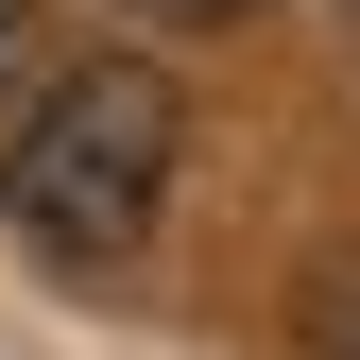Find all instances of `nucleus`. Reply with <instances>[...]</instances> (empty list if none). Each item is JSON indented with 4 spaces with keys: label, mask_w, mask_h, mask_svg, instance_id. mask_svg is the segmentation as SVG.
Wrapping results in <instances>:
<instances>
[{
    "label": "nucleus",
    "mask_w": 360,
    "mask_h": 360,
    "mask_svg": "<svg viewBox=\"0 0 360 360\" xmlns=\"http://www.w3.org/2000/svg\"><path fill=\"white\" fill-rule=\"evenodd\" d=\"M155 206H172V86L138 52L52 69L18 103V138H0V223L34 257H69V275H120L155 240Z\"/></svg>",
    "instance_id": "obj_1"
},
{
    "label": "nucleus",
    "mask_w": 360,
    "mask_h": 360,
    "mask_svg": "<svg viewBox=\"0 0 360 360\" xmlns=\"http://www.w3.org/2000/svg\"><path fill=\"white\" fill-rule=\"evenodd\" d=\"M18 52H34V0H0V86H18Z\"/></svg>",
    "instance_id": "obj_2"
},
{
    "label": "nucleus",
    "mask_w": 360,
    "mask_h": 360,
    "mask_svg": "<svg viewBox=\"0 0 360 360\" xmlns=\"http://www.w3.org/2000/svg\"><path fill=\"white\" fill-rule=\"evenodd\" d=\"M138 18H189V34H223V18H240V0H138Z\"/></svg>",
    "instance_id": "obj_3"
}]
</instances>
